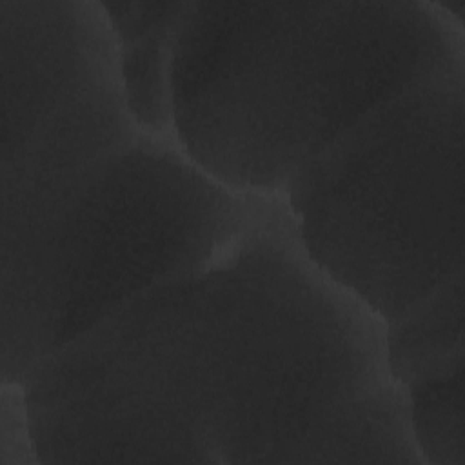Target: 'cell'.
Wrapping results in <instances>:
<instances>
[{
	"mask_svg": "<svg viewBox=\"0 0 465 465\" xmlns=\"http://www.w3.org/2000/svg\"><path fill=\"white\" fill-rule=\"evenodd\" d=\"M274 198L229 189L174 136L142 129L51 211L2 232L0 381L24 383L127 300L203 265Z\"/></svg>",
	"mask_w": 465,
	"mask_h": 465,
	"instance_id": "obj_3",
	"label": "cell"
},
{
	"mask_svg": "<svg viewBox=\"0 0 465 465\" xmlns=\"http://www.w3.org/2000/svg\"><path fill=\"white\" fill-rule=\"evenodd\" d=\"M463 292L460 272L385 325L387 365L400 385L465 365Z\"/></svg>",
	"mask_w": 465,
	"mask_h": 465,
	"instance_id": "obj_6",
	"label": "cell"
},
{
	"mask_svg": "<svg viewBox=\"0 0 465 465\" xmlns=\"http://www.w3.org/2000/svg\"><path fill=\"white\" fill-rule=\"evenodd\" d=\"M465 62L367 111L292 174L311 262L385 325L463 272Z\"/></svg>",
	"mask_w": 465,
	"mask_h": 465,
	"instance_id": "obj_4",
	"label": "cell"
},
{
	"mask_svg": "<svg viewBox=\"0 0 465 465\" xmlns=\"http://www.w3.org/2000/svg\"><path fill=\"white\" fill-rule=\"evenodd\" d=\"M0 465H40L25 389L18 381L0 387Z\"/></svg>",
	"mask_w": 465,
	"mask_h": 465,
	"instance_id": "obj_8",
	"label": "cell"
},
{
	"mask_svg": "<svg viewBox=\"0 0 465 465\" xmlns=\"http://www.w3.org/2000/svg\"><path fill=\"white\" fill-rule=\"evenodd\" d=\"M463 367L401 385L423 465H465Z\"/></svg>",
	"mask_w": 465,
	"mask_h": 465,
	"instance_id": "obj_7",
	"label": "cell"
},
{
	"mask_svg": "<svg viewBox=\"0 0 465 465\" xmlns=\"http://www.w3.org/2000/svg\"><path fill=\"white\" fill-rule=\"evenodd\" d=\"M22 385L40 463L423 465L385 323L311 262L283 198Z\"/></svg>",
	"mask_w": 465,
	"mask_h": 465,
	"instance_id": "obj_1",
	"label": "cell"
},
{
	"mask_svg": "<svg viewBox=\"0 0 465 465\" xmlns=\"http://www.w3.org/2000/svg\"><path fill=\"white\" fill-rule=\"evenodd\" d=\"M120 56L127 104L136 124L171 134V64L187 0H102Z\"/></svg>",
	"mask_w": 465,
	"mask_h": 465,
	"instance_id": "obj_5",
	"label": "cell"
},
{
	"mask_svg": "<svg viewBox=\"0 0 465 465\" xmlns=\"http://www.w3.org/2000/svg\"><path fill=\"white\" fill-rule=\"evenodd\" d=\"M465 62L438 0H187L171 131L232 191L283 196L296 169L414 80Z\"/></svg>",
	"mask_w": 465,
	"mask_h": 465,
	"instance_id": "obj_2",
	"label": "cell"
}]
</instances>
